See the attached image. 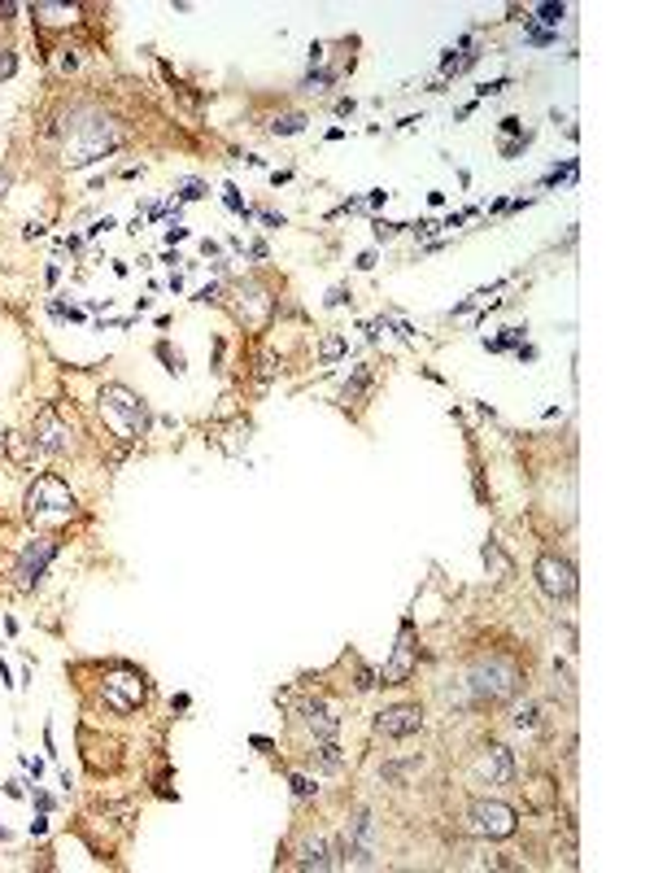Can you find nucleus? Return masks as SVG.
Returning <instances> with one entry per match:
<instances>
[{
    "label": "nucleus",
    "mask_w": 654,
    "mask_h": 873,
    "mask_svg": "<svg viewBox=\"0 0 654 873\" xmlns=\"http://www.w3.org/2000/svg\"><path fill=\"white\" fill-rule=\"evenodd\" d=\"M0 184H4V179H0Z\"/></svg>",
    "instance_id": "obj_42"
},
{
    "label": "nucleus",
    "mask_w": 654,
    "mask_h": 873,
    "mask_svg": "<svg viewBox=\"0 0 654 873\" xmlns=\"http://www.w3.org/2000/svg\"><path fill=\"white\" fill-rule=\"evenodd\" d=\"M31 800H35V808H39V812H48V808H53V800H48L44 791H31Z\"/></svg>",
    "instance_id": "obj_41"
},
{
    "label": "nucleus",
    "mask_w": 654,
    "mask_h": 873,
    "mask_svg": "<svg viewBox=\"0 0 654 873\" xmlns=\"http://www.w3.org/2000/svg\"><path fill=\"white\" fill-rule=\"evenodd\" d=\"M528 144H532V132H523L520 140H506V144H502V158H520Z\"/></svg>",
    "instance_id": "obj_30"
},
{
    "label": "nucleus",
    "mask_w": 654,
    "mask_h": 873,
    "mask_svg": "<svg viewBox=\"0 0 654 873\" xmlns=\"http://www.w3.org/2000/svg\"><path fill=\"white\" fill-rule=\"evenodd\" d=\"M520 341H523V328H506L502 336H493V341H489V350H493V354H506V350H511V345H520Z\"/></svg>",
    "instance_id": "obj_24"
},
{
    "label": "nucleus",
    "mask_w": 654,
    "mask_h": 873,
    "mask_svg": "<svg viewBox=\"0 0 654 873\" xmlns=\"http://www.w3.org/2000/svg\"><path fill=\"white\" fill-rule=\"evenodd\" d=\"M179 197H184V202H196V197H205V184H201V179H184Z\"/></svg>",
    "instance_id": "obj_32"
},
{
    "label": "nucleus",
    "mask_w": 654,
    "mask_h": 873,
    "mask_svg": "<svg viewBox=\"0 0 654 873\" xmlns=\"http://www.w3.org/2000/svg\"><path fill=\"white\" fill-rule=\"evenodd\" d=\"M511 88V79H493V83H485V88H476L480 97H497V92H506Z\"/></svg>",
    "instance_id": "obj_35"
},
{
    "label": "nucleus",
    "mask_w": 654,
    "mask_h": 873,
    "mask_svg": "<svg viewBox=\"0 0 654 873\" xmlns=\"http://www.w3.org/2000/svg\"><path fill=\"white\" fill-rule=\"evenodd\" d=\"M305 760H310V769H319V773L345 769V751L336 747V739H314V747L305 751Z\"/></svg>",
    "instance_id": "obj_15"
},
{
    "label": "nucleus",
    "mask_w": 654,
    "mask_h": 873,
    "mask_svg": "<svg viewBox=\"0 0 654 873\" xmlns=\"http://www.w3.org/2000/svg\"><path fill=\"white\" fill-rule=\"evenodd\" d=\"M249 258H258V263H262V258H271V249H266V240H254V245H249Z\"/></svg>",
    "instance_id": "obj_38"
},
{
    "label": "nucleus",
    "mask_w": 654,
    "mask_h": 873,
    "mask_svg": "<svg viewBox=\"0 0 654 873\" xmlns=\"http://www.w3.org/2000/svg\"><path fill=\"white\" fill-rule=\"evenodd\" d=\"M349 843H358L366 851H375V839H380V825H375V817L371 812H358V817H349V825L340 830Z\"/></svg>",
    "instance_id": "obj_17"
},
{
    "label": "nucleus",
    "mask_w": 654,
    "mask_h": 873,
    "mask_svg": "<svg viewBox=\"0 0 654 873\" xmlns=\"http://www.w3.org/2000/svg\"><path fill=\"white\" fill-rule=\"evenodd\" d=\"M511 725H515V730H537V704H523V707H515V716H511Z\"/></svg>",
    "instance_id": "obj_25"
},
{
    "label": "nucleus",
    "mask_w": 654,
    "mask_h": 873,
    "mask_svg": "<svg viewBox=\"0 0 654 873\" xmlns=\"http://www.w3.org/2000/svg\"><path fill=\"white\" fill-rule=\"evenodd\" d=\"M467 821H471V830H476L480 839H511L515 825H520L515 808L502 804V800H476L471 812H467Z\"/></svg>",
    "instance_id": "obj_7"
},
{
    "label": "nucleus",
    "mask_w": 654,
    "mask_h": 873,
    "mask_svg": "<svg viewBox=\"0 0 654 873\" xmlns=\"http://www.w3.org/2000/svg\"><path fill=\"white\" fill-rule=\"evenodd\" d=\"M345 350H349V341H345V336L327 333V336H323V345H319V359H323V363H336V359H340Z\"/></svg>",
    "instance_id": "obj_20"
},
{
    "label": "nucleus",
    "mask_w": 654,
    "mask_h": 873,
    "mask_svg": "<svg viewBox=\"0 0 654 873\" xmlns=\"http://www.w3.org/2000/svg\"><path fill=\"white\" fill-rule=\"evenodd\" d=\"M532 13H537V18H532V22H537V27H541V22H546V27H558V22H563V13H567V9H563V4H537V9H532Z\"/></svg>",
    "instance_id": "obj_23"
},
{
    "label": "nucleus",
    "mask_w": 654,
    "mask_h": 873,
    "mask_svg": "<svg viewBox=\"0 0 654 873\" xmlns=\"http://www.w3.org/2000/svg\"><path fill=\"white\" fill-rule=\"evenodd\" d=\"M520 686H523V669L511 660V655H502V651L480 655V660L471 664V672L462 677L467 704H506V699H515Z\"/></svg>",
    "instance_id": "obj_1"
},
{
    "label": "nucleus",
    "mask_w": 654,
    "mask_h": 873,
    "mask_svg": "<svg viewBox=\"0 0 654 873\" xmlns=\"http://www.w3.org/2000/svg\"><path fill=\"white\" fill-rule=\"evenodd\" d=\"M231 298V315L240 319V324H249V328H262L271 315H275V298H271V289L258 284V280H236L231 289H223Z\"/></svg>",
    "instance_id": "obj_5"
},
{
    "label": "nucleus",
    "mask_w": 654,
    "mask_h": 873,
    "mask_svg": "<svg viewBox=\"0 0 654 873\" xmlns=\"http://www.w3.org/2000/svg\"><path fill=\"white\" fill-rule=\"evenodd\" d=\"M331 79H336L331 70H319V74H305V83H301V88H305L310 97H323V92H331Z\"/></svg>",
    "instance_id": "obj_22"
},
{
    "label": "nucleus",
    "mask_w": 654,
    "mask_h": 873,
    "mask_svg": "<svg viewBox=\"0 0 654 873\" xmlns=\"http://www.w3.org/2000/svg\"><path fill=\"white\" fill-rule=\"evenodd\" d=\"M27 13L39 27H70V22H79V4H48V0H39Z\"/></svg>",
    "instance_id": "obj_16"
},
{
    "label": "nucleus",
    "mask_w": 654,
    "mask_h": 873,
    "mask_svg": "<svg viewBox=\"0 0 654 873\" xmlns=\"http://www.w3.org/2000/svg\"><path fill=\"white\" fill-rule=\"evenodd\" d=\"M297 869H331V839L310 834L297 847Z\"/></svg>",
    "instance_id": "obj_13"
},
{
    "label": "nucleus",
    "mask_w": 654,
    "mask_h": 873,
    "mask_svg": "<svg viewBox=\"0 0 654 873\" xmlns=\"http://www.w3.org/2000/svg\"><path fill=\"white\" fill-rule=\"evenodd\" d=\"M406 223H389V219H375V240H392V236L401 232Z\"/></svg>",
    "instance_id": "obj_31"
},
{
    "label": "nucleus",
    "mask_w": 654,
    "mask_h": 873,
    "mask_svg": "<svg viewBox=\"0 0 654 873\" xmlns=\"http://www.w3.org/2000/svg\"><path fill=\"white\" fill-rule=\"evenodd\" d=\"M502 132H506V135H520L523 123H520V118H502Z\"/></svg>",
    "instance_id": "obj_40"
},
{
    "label": "nucleus",
    "mask_w": 654,
    "mask_h": 873,
    "mask_svg": "<svg viewBox=\"0 0 654 873\" xmlns=\"http://www.w3.org/2000/svg\"><path fill=\"white\" fill-rule=\"evenodd\" d=\"M74 511H79V498L70 494L65 480H57V476H35L31 480V489H27V520H31L35 529L65 524Z\"/></svg>",
    "instance_id": "obj_3"
},
{
    "label": "nucleus",
    "mask_w": 654,
    "mask_h": 873,
    "mask_svg": "<svg viewBox=\"0 0 654 873\" xmlns=\"http://www.w3.org/2000/svg\"><path fill=\"white\" fill-rule=\"evenodd\" d=\"M57 66H62V70H74V66H79V53H74V48H62V57H57Z\"/></svg>",
    "instance_id": "obj_36"
},
{
    "label": "nucleus",
    "mask_w": 654,
    "mask_h": 873,
    "mask_svg": "<svg viewBox=\"0 0 654 873\" xmlns=\"http://www.w3.org/2000/svg\"><path fill=\"white\" fill-rule=\"evenodd\" d=\"M523 35H528V39H532V44H555V39H558L555 31H541V27H537V22H532V18H523Z\"/></svg>",
    "instance_id": "obj_29"
},
{
    "label": "nucleus",
    "mask_w": 654,
    "mask_h": 873,
    "mask_svg": "<svg viewBox=\"0 0 654 873\" xmlns=\"http://www.w3.org/2000/svg\"><path fill=\"white\" fill-rule=\"evenodd\" d=\"M57 550H62V541H57V538H31V541H27V546H22V555H18V568H13L18 590H35V585L44 581L48 564L57 559Z\"/></svg>",
    "instance_id": "obj_8"
},
{
    "label": "nucleus",
    "mask_w": 654,
    "mask_h": 873,
    "mask_svg": "<svg viewBox=\"0 0 654 873\" xmlns=\"http://www.w3.org/2000/svg\"><path fill=\"white\" fill-rule=\"evenodd\" d=\"M31 436H35V445H39L44 454H57V459L74 450V424L65 419L62 406H44V411L35 415Z\"/></svg>",
    "instance_id": "obj_6"
},
{
    "label": "nucleus",
    "mask_w": 654,
    "mask_h": 873,
    "mask_svg": "<svg viewBox=\"0 0 654 873\" xmlns=\"http://www.w3.org/2000/svg\"><path fill=\"white\" fill-rule=\"evenodd\" d=\"M476 777H480V782H489V786H506V782H515V756H511V747H502V742L480 747V756H476Z\"/></svg>",
    "instance_id": "obj_12"
},
{
    "label": "nucleus",
    "mask_w": 654,
    "mask_h": 873,
    "mask_svg": "<svg viewBox=\"0 0 654 873\" xmlns=\"http://www.w3.org/2000/svg\"><path fill=\"white\" fill-rule=\"evenodd\" d=\"M196 302H205V306H210V302H223V284H205V289L196 293Z\"/></svg>",
    "instance_id": "obj_34"
},
{
    "label": "nucleus",
    "mask_w": 654,
    "mask_h": 873,
    "mask_svg": "<svg viewBox=\"0 0 654 873\" xmlns=\"http://www.w3.org/2000/svg\"><path fill=\"white\" fill-rule=\"evenodd\" d=\"M288 786H293V795H297V800H310V795L319 791V786H314L310 777H301V773H288Z\"/></svg>",
    "instance_id": "obj_28"
},
{
    "label": "nucleus",
    "mask_w": 654,
    "mask_h": 873,
    "mask_svg": "<svg viewBox=\"0 0 654 873\" xmlns=\"http://www.w3.org/2000/svg\"><path fill=\"white\" fill-rule=\"evenodd\" d=\"M18 70V57H13V48H0V79H9Z\"/></svg>",
    "instance_id": "obj_33"
},
{
    "label": "nucleus",
    "mask_w": 654,
    "mask_h": 873,
    "mask_svg": "<svg viewBox=\"0 0 654 873\" xmlns=\"http://www.w3.org/2000/svg\"><path fill=\"white\" fill-rule=\"evenodd\" d=\"M371 376H375V371H371V363L354 367V376H349V380H345V389H340V402H345V406L362 402V398H366V389H371Z\"/></svg>",
    "instance_id": "obj_18"
},
{
    "label": "nucleus",
    "mask_w": 654,
    "mask_h": 873,
    "mask_svg": "<svg viewBox=\"0 0 654 873\" xmlns=\"http://www.w3.org/2000/svg\"><path fill=\"white\" fill-rule=\"evenodd\" d=\"M537 585L550 594V599H572L576 594V568L558 555H541L537 559Z\"/></svg>",
    "instance_id": "obj_10"
},
{
    "label": "nucleus",
    "mask_w": 654,
    "mask_h": 873,
    "mask_svg": "<svg viewBox=\"0 0 654 873\" xmlns=\"http://www.w3.org/2000/svg\"><path fill=\"white\" fill-rule=\"evenodd\" d=\"M35 454H39L35 436H27V433H4V459H9V463H13L18 471H31L35 468Z\"/></svg>",
    "instance_id": "obj_14"
},
{
    "label": "nucleus",
    "mask_w": 654,
    "mask_h": 873,
    "mask_svg": "<svg viewBox=\"0 0 654 873\" xmlns=\"http://www.w3.org/2000/svg\"><path fill=\"white\" fill-rule=\"evenodd\" d=\"M532 808H555V791H550V777H537V791H532Z\"/></svg>",
    "instance_id": "obj_26"
},
{
    "label": "nucleus",
    "mask_w": 654,
    "mask_h": 873,
    "mask_svg": "<svg viewBox=\"0 0 654 873\" xmlns=\"http://www.w3.org/2000/svg\"><path fill=\"white\" fill-rule=\"evenodd\" d=\"M345 302H349V289H345V284H340V289H331V293H327V306H345Z\"/></svg>",
    "instance_id": "obj_37"
},
{
    "label": "nucleus",
    "mask_w": 654,
    "mask_h": 873,
    "mask_svg": "<svg viewBox=\"0 0 654 873\" xmlns=\"http://www.w3.org/2000/svg\"><path fill=\"white\" fill-rule=\"evenodd\" d=\"M271 132H275V135H297V132H305V114H280V118L271 123Z\"/></svg>",
    "instance_id": "obj_21"
},
{
    "label": "nucleus",
    "mask_w": 654,
    "mask_h": 873,
    "mask_svg": "<svg viewBox=\"0 0 654 873\" xmlns=\"http://www.w3.org/2000/svg\"><path fill=\"white\" fill-rule=\"evenodd\" d=\"M100 419L114 428V433L123 436V441H135V436L149 433V424H153V415H149V406L140 393H131L127 385H105L100 389Z\"/></svg>",
    "instance_id": "obj_2"
},
{
    "label": "nucleus",
    "mask_w": 654,
    "mask_h": 873,
    "mask_svg": "<svg viewBox=\"0 0 654 873\" xmlns=\"http://www.w3.org/2000/svg\"><path fill=\"white\" fill-rule=\"evenodd\" d=\"M158 359H162V363H166V371H175V376L184 371V354H179V350H170L166 341H162V345H158Z\"/></svg>",
    "instance_id": "obj_27"
},
{
    "label": "nucleus",
    "mask_w": 654,
    "mask_h": 873,
    "mask_svg": "<svg viewBox=\"0 0 654 873\" xmlns=\"http://www.w3.org/2000/svg\"><path fill=\"white\" fill-rule=\"evenodd\" d=\"M375 686V672L371 669H358V690H371Z\"/></svg>",
    "instance_id": "obj_39"
},
{
    "label": "nucleus",
    "mask_w": 654,
    "mask_h": 873,
    "mask_svg": "<svg viewBox=\"0 0 654 873\" xmlns=\"http://www.w3.org/2000/svg\"><path fill=\"white\" fill-rule=\"evenodd\" d=\"M419 730H424L419 704H392L384 712H375V734H384V739H415Z\"/></svg>",
    "instance_id": "obj_9"
},
{
    "label": "nucleus",
    "mask_w": 654,
    "mask_h": 873,
    "mask_svg": "<svg viewBox=\"0 0 654 873\" xmlns=\"http://www.w3.org/2000/svg\"><path fill=\"white\" fill-rule=\"evenodd\" d=\"M485 564L497 572V581H506V576H511V559L502 555V546H497V541H485Z\"/></svg>",
    "instance_id": "obj_19"
},
{
    "label": "nucleus",
    "mask_w": 654,
    "mask_h": 873,
    "mask_svg": "<svg viewBox=\"0 0 654 873\" xmlns=\"http://www.w3.org/2000/svg\"><path fill=\"white\" fill-rule=\"evenodd\" d=\"M415 669H419V651H415V642H410V625H406V629H401V638H397V646H392L389 664H384V672H380V681H375V686H406V681L415 677Z\"/></svg>",
    "instance_id": "obj_11"
},
{
    "label": "nucleus",
    "mask_w": 654,
    "mask_h": 873,
    "mask_svg": "<svg viewBox=\"0 0 654 873\" xmlns=\"http://www.w3.org/2000/svg\"><path fill=\"white\" fill-rule=\"evenodd\" d=\"M100 704H105V712H114V716L140 712V707L149 704V677L140 669H127V664L109 669L105 681H100Z\"/></svg>",
    "instance_id": "obj_4"
}]
</instances>
